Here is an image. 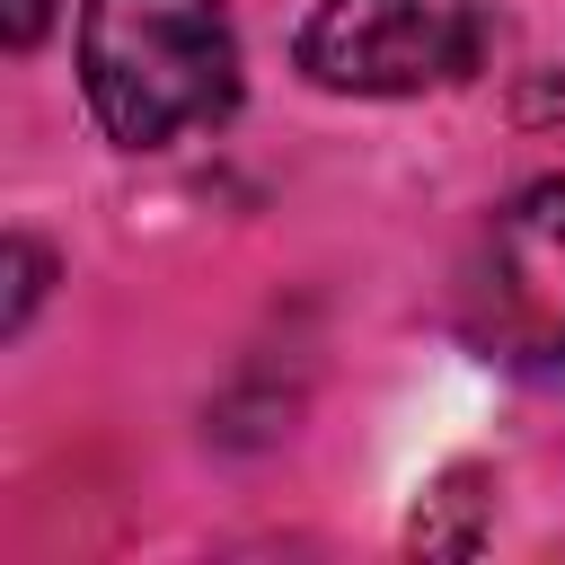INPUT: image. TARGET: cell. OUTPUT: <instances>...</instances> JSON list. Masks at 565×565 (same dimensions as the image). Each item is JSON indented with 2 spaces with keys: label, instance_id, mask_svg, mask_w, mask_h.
<instances>
[{
  "label": "cell",
  "instance_id": "obj_1",
  "mask_svg": "<svg viewBox=\"0 0 565 565\" xmlns=\"http://www.w3.org/2000/svg\"><path fill=\"white\" fill-rule=\"evenodd\" d=\"M79 88L124 150H168L238 106V35L221 0H88Z\"/></svg>",
  "mask_w": 565,
  "mask_h": 565
},
{
  "label": "cell",
  "instance_id": "obj_4",
  "mask_svg": "<svg viewBox=\"0 0 565 565\" xmlns=\"http://www.w3.org/2000/svg\"><path fill=\"white\" fill-rule=\"evenodd\" d=\"M44 282H53V256H44L35 238H9V335H18L26 318H35Z\"/></svg>",
  "mask_w": 565,
  "mask_h": 565
},
{
  "label": "cell",
  "instance_id": "obj_5",
  "mask_svg": "<svg viewBox=\"0 0 565 565\" xmlns=\"http://www.w3.org/2000/svg\"><path fill=\"white\" fill-rule=\"evenodd\" d=\"M44 18H53V0H9V44L26 53V44L44 35Z\"/></svg>",
  "mask_w": 565,
  "mask_h": 565
},
{
  "label": "cell",
  "instance_id": "obj_2",
  "mask_svg": "<svg viewBox=\"0 0 565 565\" xmlns=\"http://www.w3.org/2000/svg\"><path fill=\"white\" fill-rule=\"evenodd\" d=\"M494 0H318L300 26V71L335 97H424L477 71Z\"/></svg>",
  "mask_w": 565,
  "mask_h": 565
},
{
  "label": "cell",
  "instance_id": "obj_3",
  "mask_svg": "<svg viewBox=\"0 0 565 565\" xmlns=\"http://www.w3.org/2000/svg\"><path fill=\"white\" fill-rule=\"evenodd\" d=\"M468 327L512 371H565V177L494 212L468 282Z\"/></svg>",
  "mask_w": 565,
  "mask_h": 565
}]
</instances>
